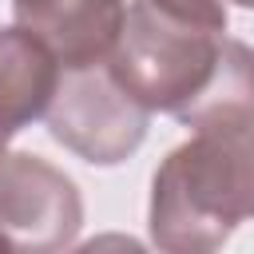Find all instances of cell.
<instances>
[{
	"label": "cell",
	"instance_id": "6da1fadb",
	"mask_svg": "<svg viewBox=\"0 0 254 254\" xmlns=\"http://www.w3.org/2000/svg\"><path fill=\"white\" fill-rule=\"evenodd\" d=\"M254 218V127L194 131L151 179L147 230L159 254H218Z\"/></svg>",
	"mask_w": 254,
	"mask_h": 254
},
{
	"label": "cell",
	"instance_id": "5b68a950",
	"mask_svg": "<svg viewBox=\"0 0 254 254\" xmlns=\"http://www.w3.org/2000/svg\"><path fill=\"white\" fill-rule=\"evenodd\" d=\"M12 16L60 60L64 71H79L111 60L127 20V4L123 0H12Z\"/></svg>",
	"mask_w": 254,
	"mask_h": 254
},
{
	"label": "cell",
	"instance_id": "3957f363",
	"mask_svg": "<svg viewBox=\"0 0 254 254\" xmlns=\"http://www.w3.org/2000/svg\"><path fill=\"white\" fill-rule=\"evenodd\" d=\"M48 135L91 167H115L147 139L151 111L127 95L107 64L64 71L48 107Z\"/></svg>",
	"mask_w": 254,
	"mask_h": 254
},
{
	"label": "cell",
	"instance_id": "9c48e42d",
	"mask_svg": "<svg viewBox=\"0 0 254 254\" xmlns=\"http://www.w3.org/2000/svg\"><path fill=\"white\" fill-rule=\"evenodd\" d=\"M71 254H151L139 238L131 234H119V230H107V234H95L87 242H79Z\"/></svg>",
	"mask_w": 254,
	"mask_h": 254
},
{
	"label": "cell",
	"instance_id": "30bf717a",
	"mask_svg": "<svg viewBox=\"0 0 254 254\" xmlns=\"http://www.w3.org/2000/svg\"><path fill=\"white\" fill-rule=\"evenodd\" d=\"M230 4H238V8H254V0H230Z\"/></svg>",
	"mask_w": 254,
	"mask_h": 254
},
{
	"label": "cell",
	"instance_id": "277c9868",
	"mask_svg": "<svg viewBox=\"0 0 254 254\" xmlns=\"http://www.w3.org/2000/svg\"><path fill=\"white\" fill-rule=\"evenodd\" d=\"M83 226L71 175L28 151L0 155V238L12 254H67Z\"/></svg>",
	"mask_w": 254,
	"mask_h": 254
},
{
	"label": "cell",
	"instance_id": "ba28073f",
	"mask_svg": "<svg viewBox=\"0 0 254 254\" xmlns=\"http://www.w3.org/2000/svg\"><path fill=\"white\" fill-rule=\"evenodd\" d=\"M155 4L175 16H187L194 24H206L214 32H226V4L222 0H155Z\"/></svg>",
	"mask_w": 254,
	"mask_h": 254
},
{
	"label": "cell",
	"instance_id": "8992f818",
	"mask_svg": "<svg viewBox=\"0 0 254 254\" xmlns=\"http://www.w3.org/2000/svg\"><path fill=\"white\" fill-rule=\"evenodd\" d=\"M60 60L20 24L0 28V155L28 123L48 115L60 87Z\"/></svg>",
	"mask_w": 254,
	"mask_h": 254
},
{
	"label": "cell",
	"instance_id": "7a4b0ae2",
	"mask_svg": "<svg viewBox=\"0 0 254 254\" xmlns=\"http://www.w3.org/2000/svg\"><path fill=\"white\" fill-rule=\"evenodd\" d=\"M222 40L226 32L175 16L155 0H131L107 67L147 111L175 115L206 87Z\"/></svg>",
	"mask_w": 254,
	"mask_h": 254
},
{
	"label": "cell",
	"instance_id": "8fae6325",
	"mask_svg": "<svg viewBox=\"0 0 254 254\" xmlns=\"http://www.w3.org/2000/svg\"><path fill=\"white\" fill-rule=\"evenodd\" d=\"M0 254H12V246H8V242H4V238H0Z\"/></svg>",
	"mask_w": 254,
	"mask_h": 254
},
{
	"label": "cell",
	"instance_id": "52a82bcc",
	"mask_svg": "<svg viewBox=\"0 0 254 254\" xmlns=\"http://www.w3.org/2000/svg\"><path fill=\"white\" fill-rule=\"evenodd\" d=\"M175 119L183 127H194V131L254 127V48L226 36L206 87L187 107H179Z\"/></svg>",
	"mask_w": 254,
	"mask_h": 254
}]
</instances>
